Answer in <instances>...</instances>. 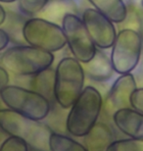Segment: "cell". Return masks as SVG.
I'll return each instance as SVG.
<instances>
[{
  "mask_svg": "<svg viewBox=\"0 0 143 151\" xmlns=\"http://www.w3.org/2000/svg\"><path fill=\"white\" fill-rule=\"evenodd\" d=\"M0 129L9 137H17L32 151H50L51 129L42 121L29 119L10 109L0 110Z\"/></svg>",
  "mask_w": 143,
  "mask_h": 151,
  "instance_id": "6da1fadb",
  "label": "cell"
},
{
  "mask_svg": "<svg viewBox=\"0 0 143 151\" xmlns=\"http://www.w3.org/2000/svg\"><path fill=\"white\" fill-rule=\"evenodd\" d=\"M103 103L98 89L91 86L84 87L67 115V132L75 137H83L98 121Z\"/></svg>",
  "mask_w": 143,
  "mask_h": 151,
  "instance_id": "7a4b0ae2",
  "label": "cell"
},
{
  "mask_svg": "<svg viewBox=\"0 0 143 151\" xmlns=\"http://www.w3.org/2000/svg\"><path fill=\"white\" fill-rule=\"evenodd\" d=\"M54 58L53 53L22 44L6 48L0 57V62L8 73L20 77H32L51 68Z\"/></svg>",
  "mask_w": 143,
  "mask_h": 151,
  "instance_id": "3957f363",
  "label": "cell"
},
{
  "mask_svg": "<svg viewBox=\"0 0 143 151\" xmlns=\"http://www.w3.org/2000/svg\"><path fill=\"white\" fill-rule=\"evenodd\" d=\"M83 64L74 57H64L55 68L54 100L63 109H70L84 88Z\"/></svg>",
  "mask_w": 143,
  "mask_h": 151,
  "instance_id": "277c9868",
  "label": "cell"
},
{
  "mask_svg": "<svg viewBox=\"0 0 143 151\" xmlns=\"http://www.w3.org/2000/svg\"><path fill=\"white\" fill-rule=\"evenodd\" d=\"M0 99L7 109L36 121L45 120L51 111V102L45 96L15 84H9L2 89Z\"/></svg>",
  "mask_w": 143,
  "mask_h": 151,
  "instance_id": "5b68a950",
  "label": "cell"
},
{
  "mask_svg": "<svg viewBox=\"0 0 143 151\" xmlns=\"http://www.w3.org/2000/svg\"><path fill=\"white\" fill-rule=\"evenodd\" d=\"M143 37L139 32L121 29L111 47L110 59L115 73L129 74L137 67L141 58Z\"/></svg>",
  "mask_w": 143,
  "mask_h": 151,
  "instance_id": "8992f818",
  "label": "cell"
},
{
  "mask_svg": "<svg viewBox=\"0 0 143 151\" xmlns=\"http://www.w3.org/2000/svg\"><path fill=\"white\" fill-rule=\"evenodd\" d=\"M22 35L27 44L51 53L67 45L62 27L40 17L29 18L23 25Z\"/></svg>",
  "mask_w": 143,
  "mask_h": 151,
  "instance_id": "52a82bcc",
  "label": "cell"
},
{
  "mask_svg": "<svg viewBox=\"0 0 143 151\" xmlns=\"http://www.w3.org/2000/svg\"><path fill=\"white\" fill-rule=\"evenodd\" d=\"M61 27L73 57L81 64L89 62L95 55L97 47L88 35L81 18L77 14H68L63 18Z\"/></svg>",
  "mask_w": 143,
  "mask_h": 151,
  "instance_id": "ba28073f",
  "label": "cell"
},
{
  "mask_svg": "<svg viewBox=\"0 0 143 151\" xmlns=\"http://www.w3.org/2000/svg\"><path fill=\"white\" fill-rule=\"evenodd\" d=\"M81 20L97 48L105 50L113 46L118 32L112 21L94 8H86Z\"/></svg>",
  "mask_w": 143,
  "mask_h": 151,
  "instance_id": "9c48e42d",
  "label": "cell"
},
{
  "mask_svg": "<svg viewBox=\"0 0 143 151\" xmlns=\"http://www.w3.org/2000/svg\"><path fill=\"white\" fill-rule=\"evenodd\" d=\"M137 88L135 78L132 73L120 75L109 89L103 103L105 111L111 116L124 108H130V97Z\"/></svg>",
  "mask_w": 143,
  "mask_h": 151,
  "instance_id": "30bf717a",
  "label": "cell"
},
{
  "mask_svg": "<svg viewBox=\"0 0 143 151\" xmlns=\"http://www.w3.org/2000/svg\"><path fill=\"white\" fill-rule=\"evenodd\" d=\"M117 129L127 137L143 141V114L132 108L118 110L112 116Z\"/></svg>",
  "mask_w": 143,
  "mask_h": 151,
  "instance_id": "8fae6325",
  "label": "cell"
},
{
  "mask_svg": "<svg viewBox=\"0 0 143 151\" xmlns=\"http://www.w3.org/2000/svg\"><path fill=\"white\" fill-rule=\"evenodd\" d=\"M86 77L95 81H107L114 76L111 59L102 49L97 48L95 55L89 62L83 64Z\"/></svg>",
  "mask_w": 143,
  "mask_h": 151,
  "instance_id": "7c38bea8",
  "label": "cell"
},
{
  "mask_svg": "<svg viewBox=\"0 0 143 151\" xmlns=\"http://www.w3.org/2000/svg\"><path fill=\"white\" fill-rule=\"evenodd\" d=\"M83 138V144L88 151H106L109 144L114 140V135L109 126L97 122Z\"/></svg>",
  "mask_w": 143,
  "mask_h": 151,
  "instance_id": "4fadbf2b",
  "label": "cell"
},
{
  "mask_svg": "<svg viewBox=\"0 0 143 151\" xmlns=\"http://www.w3.org/2000/svg\"><path fill=\"white\" fill-rule=\"evenodd\" d=\"M78 8L75 0H49V2L37 17L43 18L45 20L59 25L62 24L63 18L66 15H78Z\"/></svg>",
  "mask_w": 143,
  "mask_h": 151,
  "instance_id": "5bb4252c",
  "label": "cell"
},
{
  "mask_svg": "<svg viewBox=\"0 0 143 151\" xmlns=\"http://www.w3.org/2000/svg\"><path fill=\"white\" fill-rule=\"evenodd\" d=\"M92 7L107 17L114 24L120 25L126 20L127 5L124 0H87Z\"/></svg>",
  "mask_w": 143,
  "mask_h": 151,
  "instance_id": "9a60e30c",
  "label": "cell"
},
{
  "mask_svg": "<svg viewBox=\"0 0 143 151\" xmlns=\"http://www.w3.org/2000/svg\"><path fill=\"white\" fill-rule=\"evenodd\" d=\"M54 81L55 71L52 68H48L30 77L29 88L45 96L51 102L54 99Z\"/></svg>",
  "mask_w": 143,
  "mask_h": 151,
  "instance_id": "2e32d148",
  "label": "cell"
},
{
  "mask_svg": "<svg viewBox=\"0 0 143 151\" xmlns=\"http://www.w3.org/2000/svg\"><path fill=\"white\" fill-rule=\"evenodd\" d=\"M50 151H88L86 147L68 135L53 132L49 138Z\"/></svg>",
  "mask_w": 143,
  "mask_h": 151,
  "instance_id": "e0dca14e",
  "label": "cell"
},
{
  "mask_svg": "<svg viewBox=\"0 0 143 151\" xmlns=\"http://www.w3.org/2000/svg\"><path fill=\"white\" fill-rule=\"evenodd\" d=\"M120 26L121 29H130L140 32L143 27V12L134 5H130L129 7L127 6L126 18L123 23L120 24Z\"/></svg>",
  "mask_w": 143,
  "mask_h": 151,
  "instance_id": "ac0fdd59",
  "label": "cell"
},
{
  "mask_svg": "<svg viewBox=\"0 0 143 151\" xmlns=\"http://www.w3.org/2000/svg\"><path fill=\"white\" fill-rule=\"evenodd\" d=\"M106 151H143V141L134 138H121L113 140Z\"/></svg>",
  "mask_w": 143,
  "mask_h": 151,
  "instance_id": "d6986e66",
  "label": "cell"
},
{
  "mask_svg": "<svg viewBox=\"0 0 143 151\" xmlns=\"http://www.w3.org/2000/svg\"><path fill=\"white\" fill-rule=\"evenodd\" d=\"M49 0H18L21 13L28 17H37Z\"/></svg>",
  "mask_w": 143,
  "mask_h": 151,
  "instance_id": "ffe728a7",
  "label": "cell"
},
{
  "mask_svg": "<svg viewBox=\"0 0 143 151\" xmlns=\"http://www.w3.org/2000/svg\"><path fill=\"white\" fill-rule=\"evenodd\" d=\"M0 151H30L25 141L17 137H8L0 144Z\"/></svg>",
  "mask_w": 143,
  "mask_h": 151,
  "instance_id": "44dd1931",
  "label": "cell"
},
{
  "mask_svg": "<svg viewBox=\"0 0 143 151\" xmlns=\"http://www.w3.org/2000/svg\"><path fill=\"white\" fill-rule=\"evenodd\" d=\"M130 108L143 114V87H137L130 97Z\"/></svg>",
  "mask_w": 143,
  "mask_h": 151,
  "instance_id": "7402d4cb",
  "label": "cell"
},
{
  "mask_svg": "<svg viewBox=\"0 0 143 151\" xmlns=\"http://www.w3.org/2000/svg\"><path fill=\"white\" fill-rule=\"evenodd\" d=\"M9 81H10V76L8 71L0 65V91L9 86Z\"/></svg>",
  "mask_w": 143,
  "mask_h": 151,
  "instance_id": "603a6c76",
  "label": "cell"
},
{
  "mask_svg": "<svg viewBox=\"0 0 143 151\" xmlns=\"http://www.w3.org/2000/svg\"><path fill=\"white\" fill-rule=\"evenodd\" d=\"M9 42H10V37L8 32L0 28V52L4 51L7 48Z\"/></svg>",
  "mask_w": 143,
  "mask_h": 151,
  "instance_id": "cb8c5ba5",
  "label": "cell"
},
{
  "mask_svg": "<svg viewBox=\"0 0 143 151\" xmlns=\"http://www.w3.org/2000/svg\"><path fill=\"white\" fill-rule=\"evenodd\" d=\"M6 18H7V12H6L4 7L0 4V27L5 23Z\"/></svg>",
  "mask_w": 143,
  "mask_h": 151,
  "instance_id": "d4e9b609",
  "label": "cell"
},
{
  "mask_svg": "<svg viewBox=\"0 0 143 151\" xmlns=\"http://www.w3.org/2000/svg\"><path fill=\"white\" fill-rule=\"evenodd\" d=\"M18 0H0V3H13Z\"/></svg>",
  "mask_w": 143,
  "mask_h": 151,
  "instance_id": "484cf974",
  "label": "cell"
},
{
  "mask_svg": "<svg viewBox=\"0 0 143 151\" xmlns=\"http://www.w3.org/2000/svg\"><path fill=\"white\" fill-rule=\"evenodd\" d=\"M141 6H142V8H143V0H141Z\"/></svg>",
  "mask_w": 143,
  "mask_h": 151,
  "instance_id": "4316f807",
  "label": "cell"
},
{
  "mask_svg": "<svg viewBox=\"0 0 143 151\" xmlns=\"http://www.w3.org/2000/svg\"><path fill=\"white\" fill-rule=\"evenodd\" d=\"M0 110H1V109H0Z\"/></svg>",
  "mask_w": 143,
  "mask_h": 151,
  "instance_id": "83f0119b",
  "label": "cell"
}]
</instances>
